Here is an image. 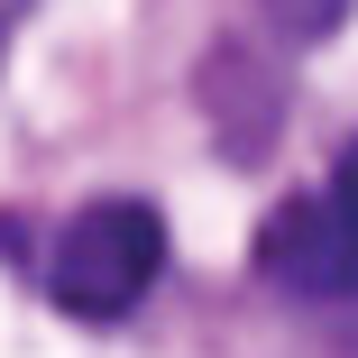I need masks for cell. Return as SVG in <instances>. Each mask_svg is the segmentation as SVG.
<instances>
[{
    "label": "cell",
    "mask_w": 358,
    "mask_h": 358,
    "mask_svg": "<svg viewBox=\"0 0 358 358\" xmlns=\"http://www.w3.org/2000/svg\"><path fill=\"white\" fill-rule=\"evenodd\" d=\"M166 275V221L148 202H83L74 221L55 230V266H46V294L74 313V322H120L148 303V285Z\"/></svg>",
    "instance_id": "6da1fadb"
},
{
    "label": "cell",
    "mask_w": 358,
    "mask_h": 358,
    "mask_svg": "<svg viewBox=\"0 0 358 358\" xmlns=\"http://www.w3.org/2000/svg\"><path fill=\"white\" fill-rule=\"evenodd\" d=\"M257 275L294 303H358V148L313 193H285L266 211Z\"/></svg>",
    "instance_id": "7a4b0ae2"
},
{
    "label": "cell",
    "mask_w": 358,
    "mask_h": 358,
    "mask_svg": "<svg viewBox=\"0 0 358 358\" xmlns=\"http://www.w3.org/2000/svg\"><path fill=\"white\" fill-rule=\"evenodd\" d=\"M193 101H202L211 138H221L239 166H257V157L275 148V129H285V83H275V64H257L248 46H211Z\"/></svg>",
    "instance_id": "3957f363"
},
{
    "label": "cell",
    "mask_w": 358,
    "mask_h": 358,
    "mask_svg": "<svg viewBox=\"0 0 358 358\" xmlns=\"http://www.w3.org/2000/svg\"><path fill=\"white\" fill-rule=\"evenodd\" d=\"M349 10H358V0H257V19H266L275 37H294V46L340 37V28H349Z\"/></svg>",
    "instance_id": "277c9868"
},
{
    "label": "cell",
    "mask_w": 358,
    "mask_h": 358,
    "mask_svg": "<svg viewBox=\"0 0 358 358\" xmlns=\"http://www.w3.org/2000/svg\"><path fill=\"white\" fill-rule=\"evenodd\" d=\"M28 10H37V0H0V55H10V37L28 28Z\"/></svg>",
    "instance_id": "5b68a950"
}]
</instances>
